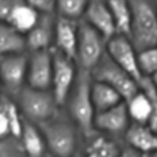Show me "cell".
I'll return each instance as SVG.
<instances>
[{"instance_id":"4316f807","label":"cell","mask_w":157,"mask_h":157,"mask_svg":"<svg viewBox=\"0 0 157 157\" xmlns=\"http://www.w3.org/2000/svg\"><path fill=\"white\" fill-rule=\"evenodd\" d=\"M0 157H26L20 140L12 136L0 140Z\"/></svg>"},{"instance_id":"8fae6325","label":"cell","mask_w":157,"mask_h":157,"mask_svg":"<svg viewBox=\"0 0 157 157\" xmlns=\"http://www.w3.org/2000/svg\"><path fill=\"white\" fill-rule=\"evenodd\" d=\"M131 125L125 102L108 110L97 113L94 117V130L123 141V137Z\"/></svg>"},{"instance_id":"277c9868","label":"cell","mask_w":157,"mask_h":157,"mask_svg":"<svg viewBox=\"0 0 157 157\" xmlns=\"http://www.w3.org/2000/svg\"><path fill=\"white\" fill-rule=\"evenodd\" d=\"M17 105L25 120L36 125L53 118L61 108L58 105L52 91L23 87L17 94Z\"/></svg>"},{"instance_id":"d6a6232c","label":"cell","mask_w":157,"mask_h":157,"mask_svg":"<svg viewBox=\"0 0 157 157\" xmlns=\"http://www.w3.org/2000/svg\"><path fill=\"white\" fill-rule=\"evenodd\" d=\"M42 157H54V156H52L50 153H48V152H47V153H45V155H43Z\"/></svg>"},{"instance_id":"5b68a950","label":"cell","mask_w":157,"mask_h":157,"mask_svg":"<svg viewBox=\"0 0 157 157\" xmlns=\"http://www.w3.org/2000/svg\"><path fill=\"white\" fill-rule=\"evenodd\" d=\"M91 76L93 81L103 82L115 90L123 97L124 102L130 99L140 90L139 82L120 69L107 54H104L97 66L91 71Z\"/></svg>"},{"instance_id":"4dcf8cb0","label":"cell","mask_w":157,"mask_h":157,"mask_svg":"<svg viewBox=\"0 0 157 157\" xmlns=\"http://www.w3.org/2000/svg\"><path fill=\"white\" fill-rule=\"evenodd\" d=\"M119 157H144V156H141L139 152H136V151L124 146L123 150H121V153L119 155Z\"/></svg>"},{"instance_id":"603a6c76","label":"cell","mask_w":157,"mask_h":157,"mask_svg":"<svg viewBox=\"0 0 157 157\" xmlns=\"http://www.w3.org/2000/svg\"><path fill=\"white\" fill-rule=\"evenodd\" d=\"M0 108L4 110V113L7 118L11 136L15 139H20L25 119L21 114V110H20L17 103L13 99H11L10 97H0Z\"/></svg>"},{"instance_id":"e575fe53","label":"cell","mask_w":157,"mask_h":157,"mask_svg":"<svg viewBox=\"0 0 157 157\" xmlns=\"http://www.w3.org/2000/svg\"><path fill=\"white\" fill-rule=\"evenodd\" d=\"M147 157H157V155L153 153V155H150V156H147Z\"/></svg>"},{"instance_id":"d4e9b609","label":"cell","mask_w":157,"mask_h":157,"mask_svg":"<svg viewBox=\"0 0 157 157\" xmlns=\"http://www.w3.org/2000/svg\"><path fill=\"white\" fill-rule=\"evenodd\" d=\"M137 65L142 77L150 78L157 71V45L139 50Z\"/></svg>"},{"instance_id":"cb8c5ba5","label":"cell","mask_w":157,"mask_h":157,"mask_svg":"<svg viewBox=\"0 0 157 157\" xmlns=\"http://www.w3.org/2000/svg\"><path fill=\"white\" fill-rule=\"evenodd\" d=\"M90 0H56V11L59 17L76 21L83 17Z\"/></svg>"},{"instance_id":"f546056e","label":"cell","mask_w":157,"mask_h":157,"mask_svg":"<svg viewBox=\"0 0 157 157\" xmlns=\"http://www.w3.org/2000/svg\"><path fill=\"white\" fill-rule=\"evenodd\" d=\"M11 137V131H10V125L7 121V118L4 113V110L0 108V140Z\"/></svg>"},{"instance_id":"7a4b0ae2","label":"cell","mask_w":157,"mask_h":157,"mask_svg":"<svg viewBox=\"0 0 157 157\" xmlns=\"http://www.w3.org/2000/svg\"><path fill=\"white\" fill-rule=\"evenodd\" d=\"M91 72L81 69L80 72H77L76 81L67 97V101L63 107L65 108V113L81 131L82 136H87L94 131L93 121L96 112L91 98Z\"/></svg>"},{"instance_id":"2e32d148","label":"cell","mask_w":157,"mask_h":157,"mask_svg":"<svg viewBox=\"0 0 157 157\" xmlns=\"http://www.w3.org/2000/svg\"><path fill=\"white\" fill-rule=\"evenodd\" d=\"M54 25L50 15H44L38 23L26 34V48L31 52L48 50L54 40Z\"/></svg>"},{"instance_id":"5bb4252c","label":"cell","mask_w":157,"mask_h":157,"mask_svg":"<svg viewBox=\"0 0 157 157\" xmlns=\"http://www.w3.org/2000/svg\"><path fill=\"white\" fill-rule=\"evenodd\" d=\"M124 146L147 157L157 151V131L144 124L131 123L123 137Z\"/></svg>"},{"instance_id":"836d02e7","label":"cell","mask_w":157,"mask_h":157,"mask_svg":"<svg viewBox=\"0 0 157 157\" xmlns=\"http://www.w3.org/2000/svg\"><path fill=\"white\" fill-rule=\"evenodd\" d=\"M74 157H82V155H81V153H80V152H78V153H77V155H75V156H74Z\"/></svg>"},{"instance_id":"8992f818","label":"cell","mask_w":157,"mask_h":157,"mask_svg":"<svg viewBox=\"0 0 157 157\" xmlns=\"http://www.w3.org/2000/svg\"><path fill=\"white\" fill-rule=\"evenodd\" d=\"M107 40L85 21L78 23L76 60L82 70L92 71L105 54Z\"/></svg>"},{"instance_id":"d6986e66","label":"cell","mask_w":157,"mask_h":157,"mask_svg":"<svg viewBox=\"0 0 157 157\" xmlns=\"http://www.w3.org/2000/svg\"><path fill=\"white\" fill-rule=\"evenodd\" d=\"M91 98L96 114L108 110L124 102L123 97L112 87L103 82L93 81L91 85Z\"/></svg>"},{"instance_id":"e0dca14e","label":"cell","mask_w":157,"mask_h":157,"mask_svg":"<svg viewBox=\"0 0 157 157\" xmlns=\"http://www.w3.org/2000/svg\"><path fill=\"white\" fill-rule=\"evenodd\" d=\"M39 18V13L31 6H28L25 0H21L12 7L6 25L25 36L38 23Z\"/></svg>"},{"instance_id":"d590c367","label":"cell","mask_w":157,"mask_h":157,"mask_svg":"<svg viewBox=\"0 0 157 157\" xmlns=\"http://www.w3.org/2000/svg\"><path fill=\"white\" fill-rule=\"evenodd\" d=\"M1 87H2V85H1V81H0V92H1Z\"/></svg>"},{"instance_id":"9a60e30c","label":"cell","mask_w":157,"mask_h":157,"mask_svg":"<svg viewBox=\"0 0 157 157\" xmlns=\"http://www.w3.org/2000/svg\"><path fill=\"white\" fill-rule=\"evenodd\" d=\"M78 40V23L77 21L58 17L54 25V42L56 50L71 60H76Z\"/></svg>"},{"instance_id":"44dd1931","label":"cell","mask_w":157,"mask_h":157,"mask_svg":"<svg viewBox=\"0 0 157 157\" xmlns=\"http://www.w3.org/2000/svg\"><path fill=\"white\" fill-rule=\"evenodd\" d=\"M115 23L117 34L130 38L131 6L129 0H104Z\"/></svg>"},{"instance_id":"ffe728a7","label":"cell","mask_w":157,"mask_h":157,"mask_svg":"<svg viewBox=\"0 0 157 157\" xmlns=\"http://www.w3.org/2000/svg\"><path fill=\"white\" fill-rule=\"evenodd\" d=\"M125 105L131 123L148 125L152 115V108L148 97L142 90H139L137 93L128 99L125 102Z\"/></svg>"},{"instance_id":"4fadbf2b","label":"cell","mask_w":157,"mask_h":157,"mask_svg":"<svg viewBox=\"0 0 157 157\" xmlns=\"http://www.w3.org/2000/svg\"><path fill=\"white\" fill-rule=\"evenodd\" d=\"M82 21L102 34L105 40L117 34V27L113 16L104 0H90Z\"/></svg>"},{"instance_id":"7402d4cb","label":"cell","mask_w":157,"mask_h":157,"mask_svg":"<svg viewBox=\"0 0 157 157\" xmlns=\"http://www.w3.org/2000/svg\"><path fill=\"white\" fill-rule=\"evenodd\" d=\"M26 48V38L6 23L0 22V58L21 54Z\"/></svg>"},{"instance_id":"484cf974","label":"cell","mask_w":157,"mask_h":157,"mask_svg":"<svg viewBox=\"0 0 157 157\" xmlns=\"http://www.w3.org/2000/svg\"><path fill=\"white\" fill-rule=\"evenodd\" d=\"M139 86H140V90H142L148 97L151 108H152V115H151L148 126H151L155 131H157V87L147 77H144L139 82Z\"/></svg>"},{"instance_id":"9c48e42d","label":"cell","mask_w":157,"mask_h":157,"mask_svg":"<svg viewBox=\"0 0 157 157\" xmlns=\"http://www.w3.org/2000/svg\"><path fill=\"white\" fill-rule=\"evenodd\" d=\"M27 66L28 58L22 53L0 58V81L10 94L17 96L25 87Z\"/></svg>"},{"instance_id":"7c38bea8","label":"cell","mask_w":157,"mask_h":157,"mask_svg":"<svg viewBox=\"0 0 157 157\" xmlns=\"http://www.w3.org/2000/svg\"><path fill=\"white\" fill-rule=\"evenodd\" d=\"M123 147V141L94 130L82 137L80 153L82 157H119Z\"/></svg>"},{"instance_id":"6da1fadb","label":"cell","mask_w":157,"mask_h":157,"mask_svg":"<svg viewBox=\"0 0 157 157\" xmlns=\"http://www.w3.org/2000/svg\"><path fill=\"white\" fill-rule=\"evenodd\" d=\"M47 151L54 157H74L80 152L82 134L69 115L61 109L49 120L38 124Z\"/></svg>"},{"instance_id":"1f68e13d","label":"cell","mask_w":157,"mask_h":157,"mask_svg":"<svg viewBox=\"0 0 157 157\" xmlns=\"http://www.w3.org/2000/svg\"><path fill=\"white\" fill-rule=\"evenodd\" d=\"M150 81H151V82H152V83H153V85L157 87V71H156V72H155V74H153V75L150 77Z\"/></svg>"},{"instance_id":"ba28073f","label":"cell","mask_w":157,"mask_h":157,"mask_svg":"<svg viewBox=\"0 0 157 157\" xmlns=\"http://www.w3.org/2000/svg\"><path fill=\"white\" fill-rule=\"evenodd\" d=\"M105 54L137 82L144 78L137 65V50L130 38L115 34L107 40Z\"/></svg>"},{"instance_id":"8d00e7d4","label":"cell","mask_w":157,"mask_h":157,"mask_svg":"<svg viewBox=\"0 0 157 157\" xmlns=\"http://www.w3.org/2000/svg\"><path fill=\"white\" fill-rule=\"evenodd\" d=\"M152 155H153V153H152ZM155 155H157V151H156V152H155Z\"/></svg>"},{"instance_id":"f1b7e54d","label":"cell","mask_w":157,"mask_h":157,"mask_svg":"<svg viewBox=\"0 0 157 157\" xmlns=\"http://www.w3.org/2000/svg\"><path fill=\"white\" fill-rule=\"evenodd\" d=\"M21 0H0V22L6 23L12 7Z\"/></svg>"},{"instance_id":"30bf717a","label":"cell","mask_w":157,"mask_h":157,"mask_svg":"<svg viewBox=\"0 0 157 157\" xmlns=\"http://www.w3.org/2000/svg\"><path fill=\"white\" fill-rule=\"evenodd\" d=\"M53 76L52 50L32 52L27 66V86L34 90L50 91Z\"/></svg>"},{"instance_id":"83f0119b","label":"cell","mask_w":157,"mask_h":157,"mask_svg":"<svg viewBox=\"0 0 157 157\" xmlns=\"http://www.w3.org/2000/svg\"><path fill=\"white\" fill-rule=\"evenodd\" d=\"M25 2L43 15H52L56 10V0H25Z\"/></svg>"},{"instance_id":"3957f363","label":"cell","mask_w":157,"mask_h":157,"mask_svg":"<svg viewBox=\"0 0 157 157\" xmlns=\"http://www.w3.org/2000/svg\"><path fill=\"white\" fill-rule=\"evenodd\" d=\"M131 6L130 40L136 50L157 45V5L153 0H129Z\"/></svg>"},{"instance_id":"52a82bcc","label":"cell","mask_w":157,"mask_h":157,"mask_svg":"<svg viewBox=\"0 0 157 157\" xmlns=\"http://www.w3.org/2000/svg\"><path fill=\"white\" fill-rule=\"evenodd\" d=\"M53 55V76L50 91L60 108H63L67 101V97L74 87L77 77L75 61L61 54L60 52L52 50Z\"/></svg>"},{"instance_id":"ac0fdd59","label":"cell","mask_w":157,"mask_h":157,"mask_svg":"<svg viewBox=\"0 0 157 157\" xmlns=\"http://www.w3.org/2000/svg\"><path fill=\"white\" fill-rule=\"evenodd\" d=\"M18 140L26 157H42L48 152L40 129L38 128V125L28 120L23 121L22 132Z\"/></svg>"}]
</instances>
